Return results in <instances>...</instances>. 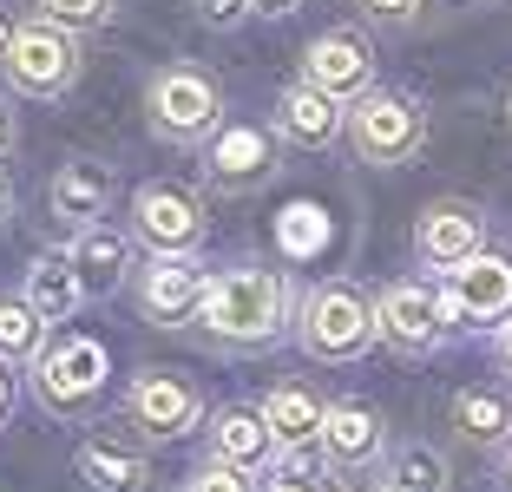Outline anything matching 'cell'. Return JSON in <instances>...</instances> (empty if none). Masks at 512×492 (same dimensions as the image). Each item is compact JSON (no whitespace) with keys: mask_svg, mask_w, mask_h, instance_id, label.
<instances>
[{"mask_svg":"<svg viewBox=\"0 0 512 492\" xmlns=\"http://www.w3.org/2000/svg\"><path fill=\"white\" fill-rule=\"evenodd\" d=\"M197 322H204V335H217V342H230V348L276 342L283 322H289V276L270 269V263L224 269V276H211V289H204Z\"/></svg>","mask_w":512,"mask_h":492,"instance_id":"cell-1","label":"cell"},{"mask_svg":"<svg viewBox=\"0 0 512 492\" xmlns=\"http://www.w3.org/2000/svg\"><path fill=\"white\" fill-rule=\"evenodd\" d=\"M296 342L316 361H362L381 342V315L355 283H316L296 302Z\"/></svg>","mask_w":512,"mask_h":492,"instance_id":"cell-2","label":"cell"},{"mask_svg":"<svg viewBox=\"0 0 512 492\" xmlns=\"http://www.w3.org/2000/svg\"><path fill=\"white\" fill-rule=\"evenodd\" d=\"M145 125L165 145H204V138L224 132V92L197 66H165L145 86Z\"/></svg>","mask_w":512,"mask_h":492,"instance_id":"cell-3","label":"cell"},{"mask_svg":"<svg viewBox=\"0 0 512 492\" xmlns=\"http://www.w3.org/2000/svg\"><path fill=\"white\" fill-rule=\"evenodd\" d=\"M33 388L66 420L92 414L106 394V348L92 335H53V348H40V361H33Z\"/></svg>","mask_w":512,"mask_h":492,"instance_id":"cell-4","label":"cell"},{"mask_svg":"<svg viewBox=\"0 0 512 492\" xmlns=\"http://www.w3.org/2000/svg\"><path fill=\"white\" fill-rule=\"evenodd\" d=\"M348 145L362 164H407L427 145V112L407 92H368L348 105Z\"/></svg>","mask_w":512,"mask_h":492,"instance_id":"cell-5","label":"cell"},{"mask_svg":"<svg viewBox=\"0 0 512 492\" xmlns=\"http://www.w3.org/2000/svg\"><path fill=\"white\" fill-rule=\"evenodd\" d=\"M79 33L53 27V20H27V27L14 33V46H7V60H0V73H7V86L27 92V99H60L66 86L79 79Z\"/></svg>","mask_w":512,"mask_h":492,"instance_id":"cell-6","label":"cell"},{"mask_svg":"<svg viewBox=\"0 0 512 492\" xmlns=\"http://www.w3.org/2000/svg\"><path fill=\"white\" fill-rule=\"evenodd\" d=\"M447 328H467V322H512V256L480 250L473 263L447 269V283L434 289Z\"/></svg>","mask_w":512,"mask_h":492,"instance_id":"cell-7","label":"cell"},{"mask_svg":"<svg viewBox=\"0 0 512 492\" xmlns=\"http://www.w3.org/2000/svg\"><path fill=\"white\" fill-rule=\"evenodd\" d=\"M204 289H211V276H204L197 250L151 256V263L138 269V309H145V322H158V328L191 322V315L204 309Z\"/></svg>","mask_w":512,"mask_h":492,"instance_id":"cell-8","label":"cell"},{"mask_svg":"<svg viewBox=\"0 0 512 492\" xmlns=\"http://www.w3.org/2000/svg\"><path fill=\"white\" fill-rule=\"evenodd\" d=\"M302 86L329 92V99H368L375 92V46L362 33H322V40H309Z\"/></svg>","mask_w":512,"mask_h":492,"instance_id":"cell-9","label":"cell"},{"mask_svg":"<svg viewBox=\"0 0 512 492\" xmlns=\"http://www.w3.org/2000/svg\"><path fill=\"white\" fill-rule=\"evenodd\" d=\"M125 414H132V427H145L151 440H178V433H191L197 420H204V394H197L191 381H178V374L151 368L125 388Z\"/></svg>","mask_w":512,"mask_h":492,"instance_id":"cell-10","label":"cell"},{"mask_svg":"<svg viewBox=\"0 0 512 492\" xmlns=\"http://www.w3.org/2000/svg\"><path fill=\"white\" fill-rule=\"evenodd\" d=\"M132 230L151 243V256H184L204 237V217H197V197H184L178 184H145L132 197Z\"/></svg>","mask_w":512,"mask_h":492,"instance_id":"cell-11","label":"cell"},{"mask_svg":"<svg viewBox=\"0 0 512 492\" xmlns=\"http://www.w3.org/2000/svg\"><path fill=\"white\" fill-rule=\"evenodd\" d=\"M375 315H381V342L401 348V355H427V348L440 342V328H447V315H440V296L421 283H394L375 296Z\"/></svg>","mask_w":512,"mask_h":492,"instance_id":"cell-12","label":"cell"},{"mask_svg":"<svg viewBox=\"0 0 512 492\" xmlns=\"http://www.w3.org/2000/svg\"><path fill=\"white\" fill-rule=\"evenodd\" d=\"M204 171H211L217 191H256L276 171V138L263 125H224L204 151Z\"/></svg>","mask_w":512,"mask_h":492,"instance_id":"cell-13","label":"cell"},{"mask_svg":"<svg viewBox=\"0 0 512 492\" xmlns=\"http://www.w3.org/2000/svg\"><path fill=\"white\" fill-rule=\"evenodd\" d=\"M414 250H421V263H434V269L473 263V256L486 250L480 210H473V204H434V210H421V224H414Z\"/></svg>","mask_w":512,"mask_h":492,"instance_id":"cell-14","label":"cell"},{"mask_svg":"<svg viewBox=\"0 0 512 492\" xmlns=\"http://www.w3.org/2000/svg\"><path fill=\"white\" fill-rule=\"evenodd\" d=\"M322 460L329 473H368L381 460V414L362 401H329L322 414Z\"/></svg>","mask_w":512,"mask_h":492,"instance_id":"cell-15","label":"cell"},{"mask_svg":"<svg viewBox=\"0 0 512 492\" xmlns=\"http://www.w3.org/2000/svg\"><path fill=\"white\" fill-rule=\"evenodd\" d=\"M342 132H348V105L329 99V92H316V86H289L283 99H276V138H283V145L329 151Z\"/></svg>","mask_w":512,"mask_h":492,"instance_id":"cell-16","label":"cell"},{"mask_svg":"<svg viewBox=\"0 0 512 492\" xmlns=\"http://www.w3.org/2000/svg\"><path fill=\"white\" fill-rule=\"evenodd\" d=\"M46 204H53V217L73 230H92L99 217H106L112 204V171L106 164H92V158H73L53 171V184H46Z\"/></svg>","mask_w":512,"mask_h":492,"instance_id":"cell-17","label":"cell"},{"mask_svg":"<svg viewBox=\"0 0 512 492\" xmlns=\"http://www.w3.org/2000/svg\"><path fill=\"white\" fill-rule=\"evenodd\" d=\"M66 256H73L79 289H86V296H112V289L132 276V237H119V230H106V224L79 230Z\"/></svg>","mask_w":512,"mask_h":492,"instance_id":"cell-18","label":"cell"},{"mask_svg":"<svg viewBox=\"0 0 512 492\" xmlns=\"http://www.w3.org/2000/svg\"><path fill=\"white\" fill-rule=\"evenodd\" d=\"M211 460H230V466L276 460V433L263 420V407H224V414H211Z\"/></svg>","mask_w":512,"mask_h":492,"instance_id":"cell-19","label":"cell"},{"mask_svg":"<svg viewBox=\"0 0 512 492\" xmlns=\"http://www.w3.org/2000/svg\"><path fill=\"white\" fill-rule=\"evenodd\" d=\"M20 296L33 302V315L40 322H66V315L86 302V289H79V269H73V256H33V269H27V289Z\"/></svg>","mask_w":512,"mask_h":492,"instance_id":"cell-20","label":"cell"},{"mask_svg":"<svg viewBox=\"0 0 512 492\" xmlns=\"http://www.w3.org/2000/svg\"><path fill=\"white\" fill-rule=\"evenodd\" d=\"M322 414H329V407L309 388H270L263 394V420H270V433H276V453L283 447H322Z\"/></svg>","mask_w":512,"mask_h":492,"instance_id":"cell-21","label":"cell"},{"mask_svg":"<svg viewBox=\"0 0 512 492\" xmlns=\"http://www.w3.org/2000/svg\"><path fill=\"white\" fill-rule=\"evenodd\" d=\"M79 473H86L92 492H145L151 466H145V453H138V447H119V440L99 433V440L79 447Z\"/></svg>","mask_w":512,"mask_h":492,"instance_id":"cell-22","label":"cell"},{"mask_svg":"<svg viewBox=\"0 0 512 492\" xmlns=\"http://www.w3.org/2000/svg\"><path fill=\"white\" fill-rule=\"evenodd\" d=\"M381 492H447V460L434 447H401L381 466Z\"/></svg>","mask_w":512,"mask_h":492,"instance_id":"cell-23","label":"cell"},{"mask_svg":"<svg viewBox=\"0 0 512 492\" xmlns=\"http://www.w3.org/2000/svg\"><path fill=\"white\" fill-rule=\"evenodd\" d=\"M46 322L33 315L27 296H0V361H40Z\"/></svg>","mask_w":512,"mask_h":492,"instance_id":"cell-24","label":"cell"},{"mask_svg":"<svg viewBox=\"0 0 512 492\" xmlns=\"http://www.w3.org/2000/svg\"><path fill=\"white\" fill-rule=\"evenodd\" d=\"M453 420H460V433H467V440H480V447H499V440H506V427H512V407L499 401V394L467 388L460 401H453Z\"/></svg>","mask_w":512,"mask_h":492,"instance_id":"cell-25","label":"cell"},{"mask_svg":"<svg viewBox=\"0 0 512 492\" xmlns=\"http://www.w3.org/2000/svg\"><path fill=\"white\" fill-rule=\"evenodd\" d=\"M40 7V20H53V27H66V33H92V27H106L119 7L112 0H33Z\"/></svg>","mask_w":512,"mask_h":492,"instance_id":"cell-26","label":"cell"},{"mask_svg":"<svg viewBox=\"0 0 512 492\" xmlns=\"http://www.w3.org/2000/svg\"><path fill=\"white\" fill-rule=\"evenodd\" d=\"M184 492H256V479H250V466H230V460H204L191 473V486Z\"/></svg>","mask_w":512,"mask_h":492,"instance_id":"cell-27","label":"cell"},{"mask_svg":"<svg viewBox=\"0 0 512 492\" xmlns=\"http://www.w3.org/2000/svg\"><path fill=\"white\" fill-rule=\"evenodd\" d=\"M197 20H204V27H217V33H230V27H243V20H250V0H197Z\"/></svg>","mask_w":512,"mask_h":492,"instance_id":"cell-28","label":"cell"},{"mask_svg":"<svg viewBox=\"0 0 512 492\" xmlns=\"http://www.w3.org/2000/svg\"><path fill=\"white\" fill-rule=\"evenodd\" d=\"M414 7H421V0H362V14L381 20V27H401V20H414Z\"/></svg>","mask_w":512,"mask_h":492,"instance_id":"cell-29","label":"cell"},{"mask_svg":"<svg viewBox=\"0 0 512 492\" xmlns=\"http://www.w3.org/2000/svg\"><path fill=\"white\" fill-rule=\"evenodd\" d=\"M302 0H250V14H263V20H289Z\"/></svg>","mask_w":512,"mask_h":492,"instance_id":"cell-30","label":"cell"},{"mask_svg":"<svg viewBox=\"0 0 512 492\" xmlns=\"http://www.w3.org/2000/svg\"><path fill=\"white\" fill-rule=\"evenodd\" d=\"M7 151H14V112L0 105V158H7Z\"/></svg>","mask_w":512,"mask_h":492,"instance_id":"cell-31","label":"cell"},{"mask_svg":"<svg viewBox=\"0 0 512 492\" xmlns=\"http://www.w3.org/2000/svg\"><path fill=\"white\" fill-rule=\"evenodd\" d=\"M263 492H322V486H302V479H270Z\"/></svg>","mask_w":512,"mask_h":492,"instance_id":"cell-32","label":"cell"},{"mask_svg":"<svg viewBox=\"0 0 512 492\" xmlns=\"http://www.w3.org/2000/svg\"><path fill=\"white\" fill-rule=\"evenodd\" d=\"M14 224V191H7V184H0V230Z\"/></svg>","mask_w":512,"mask_h":492,"instance_id":"cell-33","label":"cell"},{"mask_svg":"<svg viewBox=\"0 0 512 492\" xmlns=\"http://www.w3.org/2000/svg\"><path fill=\"white\" fill-rule=\"evenodd\" d=\"M499 361L512 368V322H499Z\"/></svg>","mask_w":512,"mask_h":492,"instance_id":"cell-34","label":"cell"},{"mask_svg":"<svg viewBox=\"0 0 512 492\" xmlns=\"http://www.w3.org/2000/svg\"><path fill=\"white\" fill-rule=\"evenodd\" d=\"M7 407H14V388H7V361H0V420H7Z\"/></svg>","mask_w":512,"mask_h":492,"instance_id":"cell-35","label":"cell"},{"mask_svg":"<svg viewBox=\"0 0 512 492\" xmlns=\"http://www.w3.org/2000/svg\"><path fill=\"white\" fill-rule=\"evenodd\" d=\"M14 33H20V27H7V20H0V60H7V46H14Z\"/></svg>","mask_w":512,"mask_h":492,"instance_id":"cell-36","label":"cell"},{"mask_svg":"<svg viewBox=\"0 0 512 492\" xmlns=\"http://www.w3.org/2000/svg\"><path fill=\"white\" fill-rule=\"evenodd\" d=\"M506 492H512V453H506Z\"/></svg>","mask_w":512,"mask_h":492,"instance_id":"cell-37","label":"cell"}]
</instances>
